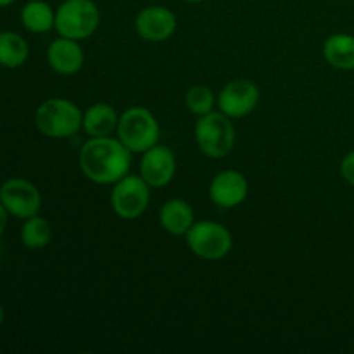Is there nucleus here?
<instances>
[{
	"label": "nucleus",
	"instance_id": "nucleus-1",
	"mask_svg": "<svg viewBox=\"0 0 354 354\" xmlns=\"http://www.w3.org/2000/svg\"><path fill=\"white\" fill-rule=\"evenodd\" d=\"M80 169L93 183L109 185L128 175L131 151L120 140L109 137H90L80 151Z\"/></svg>",
	"mask_w": 354,
	"mask_h": 354
},
{
	"label": "nucleus",
	"instance_id": "nucleus-2",
	"mask_svg": "<svg viewBox=\"0 0 354 354\" xmlns=\"http://www.w3.org/2000/svg\"><path fill=\"white\" fill-rule=\"evenodd\" d=\"M38 131L48 138L73 137L83 127V114L75 102L68 99H48L35 113Z\"/></svg>",
	"mask_w": 354,
	"mask_h": 354
},
{
	"label": "nucleus",
	"instance_id": "nucleus-3",
	"mask_svg": "<svg viewBox=\"0 0 354 354\" xmlns=\"http://www.w3.org/2000/svg\"><path fill=\"white\" fill-rule=\"evenodd\" d=\"M116 133L131 152L144 154L158 145L159 123L154 114L145 107H130L120 116Z\"/></svg>",
	"mask_w": 354,
	"mask_h": 354
},
{
	"label": "nucleus",
	"instance_id": "nucleus-4",
	"mask_svg": "<svg viewBox=\"0 0 354 354\" xmlns=\"http://www.w3.org/2000/svg\"><path fill=\"white\" fill-rule=\"evenodd\" d=\"M99 7L92 0H64L55 10V30L61 37L85 40L99 28Z\"/></svg>",
	"mask_w": 354,
	"mask_h": 354
},
{
	"label": "nucleus",
	"instance_id": "nucleus-5",
	"mask_svg": "<svg viewBox=\"0 0 354 354\" xmlns=\"http://www.w3.org/2000/svg\"><path fill=\"white\" fill-rule=\"evenodd\" d=\"M196 142L207 158H225L235 145V128L232 118L221 111L199 116L196 123Z\"/></svg>",
	"mask_w": 354,
	"mask_h": 354
},
{
	"label": "nucleus",
	"instance_id": "nucleus-6",
	"mask_svg": "<svg viewBox=\"0 0 354 354\" xmlns=\"http://www.w3.org/2000/svg\"><path fill=\"white\" fill-rule=\"evenodd\" d=\"M190 251L206 261H218L232 251V234L216 221H197L185 235Z\"/></svg>",
	"mask_w": 354,
	"mask_h": 354
},
{
	"label": "nucleus",
	"instance_id": "nucleus-7",
	"mask_svg": "<svg viewBox=\"0 0 354 354\" xmlns=\"http://www.w3.org/2000/svg\"><path fill=\"white\" fill-rule=\"evenodd\" d=\"M151 201V187L142 176L127 175L114 183L111 192L113 209L121 220H137L145 213Z\"/></svg>",
	"mask_w": 354,
	"mask_h": 354
},
{
	"label": "nucleus",
	"instance_id": "nucleus-8",
	"mask_svg": "<svg viewBox=\"0 0 354 354\" xmlns=\"http://www.w3.org/2000/svg\"><path fill=\"white\" fill-rule=\"evenodd\" d=\"M0 201L7 213L19 220L38 214L41 207V196L37 187L23 178H10L0 187Z\"/></svg>",
	"mask_w": 354,
	"mask_h": 354
},
{
	"label": "nucleus",
	"instance_id": "nucleus-9",
	"mask_svg": "<svg viewBox=\"0 0 354 354\" xmlns=\"http://www.w3.org/2000/svg\"><path fill=\"white\" fill-rule=\"evenodd\" d=\"M259 102V88L249 80H234L227 83L218 97V107L223 114L235 120L244 118L256 109Z\"/></svg>",
	"mask_w": 354,
	"mask_h": 354
},
{
	"label": "nucleus",
	"instance_id": "nucleus-10",
	"mask_svg": "<svg viewBox=\"0 0 354 354\" xmlns=\"http://www.w3.org/2000/svg\"><path fill=\"white\" fill-rule=\"evenodd\" d=\"M176 171V159L166 145H154L144 152L140 161V176L152 189L168 185Z\"/></svg>",
	"mask_w": 354,
	"mask_h": 354
},
{
	"label": "nucleus",
	"instance_id": "nucleus-11",
	"mask_svg": "<svg viewBox=\"0 0 354 354\" xmlns=\"http://www.w3.org/2000/svg\"><path fill=\"white\" fill-rule=\"evenodd\" d=\"M249 194V183L237 169H225L213 178L209 185V197L216 206L230 209L241 206Z\"/></svg>",
	"mask_w": 354,
	"mask_h": 354
},
{
	"label": "nucleus",
	"instance_id": "nucleus-12",
	"mask_svg": "<svg viewBox=\"0 0 354 354\" xmlns=\"http://www.w3.org/2000/svg\"><path fill=\"white\" fill-rule=\"evenodd\" d=\"M137 33L147 41H165L175 33L176 30V16L169 9L161 6L145 7L140 10L135 19Z\"/></svg>",
	"mask_w": 354,
	"mask_h": 354
},
{
	"label": "nucleus",
	"instance_id": "nucleus-13",
	"mask_svg": "<svg viewBox=\"0 0 354 354\" xmlns=\"http://www.w3.org/2000/svg\"><path fill=\"white\" fill-rule=\"evenodd\" d=\"M47 61L55 73L69 76L83 68L85 54L78 45V40L61 37L48 45Z\"/></svg>",
	"mask_w": 354,
	"mask_h": 354
},
{
	"label": "nucleus",
	"instance_id": "nucleus-14",
	"mask_svg": "<svg viewBox=\"0 0 354 354\" xmlns=\"http://www.w3.org/2000/svg\"><path fill=\"white\" fill-rule=\"evenodd\" d=\"M159 223L168 234L176 235V237L187 235V232L194 225V209L187 201L169 199L161 206Z\"/></svg>",
	"mask_w": 354,
	"mask_h": 354
},
{
	"label": "nucleus",
	"instance_id": "nucleus-15",
	"mask_svg": "<svg viewBox=\"0 0 354 354\" xmlns=\"http://www.w3.org/2000/svg\"><path fill=\"white\" fill-rule=\"evenodd\" d=\"M120 116L109 104H93L83 113V130L88 137H109L116 131Z\"/></svg>",
	"mask_w": 354,
	"mask_h": 354
},
{
	"label": "nucleus",
	"instance_id": "nucleus-16",
	"mask_svg": "<svg viewBox=\"0 0 354 354\" xmlns=\"http://www.w3.org/2000/svg\"><path fill=\"white\" fill-rule=\"evenodd\" d=\"M324 57L332 68L351 71L354 69V37L348 33H335L325 40Z\"/></svg>",
	"mask_w": 354,
	"mask_h": 354
},
{
	"label": "nucleus",
	"instance_id": "nucleus-17",
	"mask_svg": "<svg viewBox=\"0 0 354 354\" xmlns=\"http://www.w3.org/2000/svg\"><path fill=\"white\" fill-rule=\"evenodd\" d=\"M21 23L31 33H47L55 26V12L44 0H30L21 9Z\"/></svg>",
	"mask_w": 354,
	"mask_h": 354
},
{
	"label": "nucleus",
	"instance_id": "nucleus-18",
	"mask_svg": "<svg viewBox=\"0 0 354 354\" xmlns=\"http://www.w3.org/2000/svg\"><path fill=\"white\" fill-rule=\"evenodd\" d=\"M30 55L28 41L14 31L0 33V66L9 69L21 68Z\"/></svg>",
	"mask_w": 354,
	"mask_h": 354
},
{
	"label": "nucleus",
	"instance_id": "nucleus-19",
	"mask_svg": "<svg viewBox=\"0 0 354 354\" xmlns=\"http://www.w3.org/2000/svg\"><path fill=\"white\" fill-rule=\"evenodd\" d=\"M52 228L45 218L35 216L24 220V225L21 227V242L28 249H44L50 242Z\"/></svg>",
	"mask_w": 354,
	"mask_h": 354
},
{
	"label": "nucleus",
	"instance_id": "nucleus-20",
	"mask_svg": "<svg viewBox=\"0 0 354 354\" xmlns=\"http://www.w3.org/2000/svg\"><path fill=\"white\" fill-rule=\"evenodd\" d=\"M185 106L190 113L197 114V116H204V114L211 113L214 107V95L209 86H192L185 95Z\"/></svg>",
	"mask_w": 354,
	"mask_h": 354
},
{
	"label": "nucleus",
	"instance_id": "nucleus-21",
	"mask_svg": "<svg viewBox=\"0 0 354 354\" xmlns=\"http://www.w3.org/2000/svg\"><path fill=\"white\" fill-rule=\"evenodd\" d=\"M341 175L349 185L354 187V151L344 156L341 162Z\"/></svg>",
	"mask_w": 354,
	"mask_h": 354
},
{
	"label": "nucleus",
	"instance_id": "nucleus-22",
	"mask_svg": "<svg viewBox=\"0 0 354 354\" xmlns=\"http://www.w3.org/2000/svg\"><path fill=\"white\" fill-rule=\"evenodd\" d=\"M7 209L6 207H3V204H2V201H0V237H2V234H3V230H6V227H7Z\"/></svg>",
	"mask_w": 354,
	"mask_h": 354
},
{
	"label": "nucleus",
	"instance_id": "nucleus-23",
	"mask_svg": "<svg viewBox=\"0 0 354 354\" xmlns=\"http://www.w3.org/2000/svg\"><path fill=\"white\" fill-rule=\"evenodd\" d=\"M3 320H6V310H3V306L0 304V325L3 324Z\"/></svg>",
	"mask_w": 354,
	"mask_h": 354
},
{
	"label": "nucleus",
	"instance_id": "nucleus-24",
	"mask_svg": "<svg viewBox=\"0 0 354 354\" xmlns=\"http://www.w3.org/2000/svg\"><path fill=\"white\" fill-rule=\"evenodd\" d=\"M14 2H16V0H0V7H7Z\"/></svg>",
	"mask_w": 354,
	"mask_h": 354
},
{
	"label": "nucleus",
	"instance_id": "nucleus-25",
	"mask_svg": "<svg viewBox=\"0 0 354 354\" xmlns=\"http://www.w3.org/2000/svg\"><path fill=\"white\" fill-rule=\"evenodd\" d=\"M183 2H190V3H197V2H203V0H183Z\"/></svg>",
	"mask_w": 354,
	"mask_h": 354
}]
</instances>
